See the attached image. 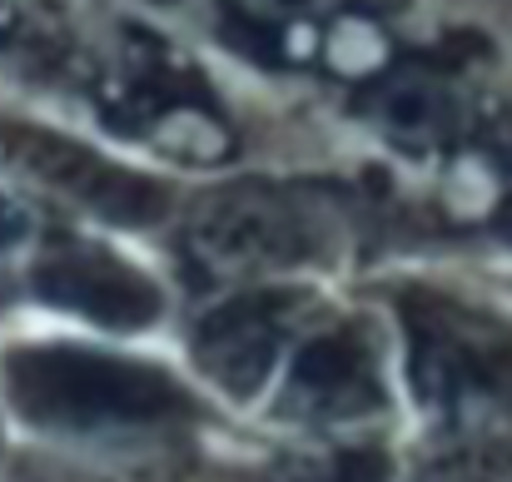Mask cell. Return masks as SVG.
Here are the masks:
<instances>
[{
    "mask_svg": "<svg viewBox=\"0 0 512 482\" xmlns=\"http://www.w3.org/2000/svg\"><path fill=\"white\" fill-rule=\"evenodd\" d=\"M25 229H30L25 209H20V204H15L10 194H0V249L20 244V239H25Z\"/></svg>",
    "mask_w": 512,
    "mask_h": 482,
    "instance_id": "9",
    "label": "cell"
},
{
    "mask_svg": "<svg viewBox=\"0 0 512 482\" xmlns=\"http://www.w3.org/2000/svg\"><path fill=\"white\" fill-rule=\"evenodd\" d=\"M388 408V383H383V358L378 343L363 323H334L314 338L299 343L289 358L284 388H279V413L309 428H343L363 423Z\"/></svg>",
    "mask_w": 512,
    "mask_h": 482,
    "instance_id": "4",
    "label": "cell"
},
{
    "mask_svg": "<svg viewBox=\"0 0 512 482\" xmlns=\"http://www.w3.org/2000/svg\"><path fill=\"white\" fill-rule=\"evenodd\" d=\"M334 244L329 209L279 184H229L189 214L184 254L209 279H269L324 259Z\"/></svg>",
    "mask_w": 512,
    "mask_h": 482,
    "instance_id": "3",
    "label": "cell"
},
{
    "mask_svg": "<svg viewBox=\"0 0 512 482\" xmlns=\"http://www.w3.org/2000/svg\"><path fill=\"white\" fill-rule=\"evenodd\" d=\"M264 482H393V458L373 443H343L329 453H299L269 468Z\"/></svg>",
    "mask_w": 512,
    "mask_h": 482,
    "instance_id": "8",
    "label": "cell"
},
{
    "mask_svg": "<svg viewBox=\"0 0 512 482\" xmlns=\"http://www.w3.org/2000/svg\"><path fill=\"white\" fill-rule=\"evenodd\" d=\"M30 289L50 309H65L115 333H140L165 314V294L145 269L85 239L50 244L30 269Z\"/></svg>",
    "mask_w": 512,
    "mask_h": 482,
    "instance_id": "5",
    "label": "cell"
},
{
    "mask_svg": "<svg viewBox=\"0 0 512 482\" xmlns=\"http://www.w3.org/2000/svg\"><path fill=\"white\" fill-rule=\"evenodd\" d=\"M5 145H10L15 164H20L35 184L65 194L70 204L90 209L95 219L145 229V224L165 219V209H170V189H165L160 179L105 160L100 150H90V145H80V140L45 135V130H15Z\"/></svg>",
    "mask_w": 512,
    "mask_h": 482,
    "instance_id": "6",
    "label": "cell"
},
{
    "mask_svg": "<svg viewBox=\"0 0 512 482\" xmlns=\"http://www.w3.org/2000/svg\"><path fill=\"white\" fill-rule=\"evenodd\" d=\"M498 234H503V239L512 244V199L503 204V214H498Z\"/></svg>",
    "mask_w": 512,
    "mask_h": 482,
    "instance_id": "10",
    "label": "cell"
},
{
    "mask_svg": "<svg viewBox=\"0 0 512 482\" xmlns=\"http://www.w3.org/2000/svg\"><path fill=\"white\" fill-rule=\"evenodd\" d=\"M309 314V294L299 289H249L194 328L189 348L199 368L234 398H254L284 358V343Z\"/></svg>",
    "mask_w": 512,
    "mask_h": 482,
    "instance_id": "7",
    "label": "cell"
},
{
    "mask_svg": "<svg viewBox=\"0 0 512 482\" xmlns=\"http://www.w3.org/2000/svg\"><path fill=\"white\" fill-rule=\"evenodd\" d=\"M398 314L423 413L458 438L512 428V323L438 289H408Z\"/></svg>",
    "mask_w": 512,
    "mask_h": 482,
    "instance_id": "2",
    "label": "cell"
},
{
    "mask_svg": "<svg viewBox=\"0 0 512 482\" xmlns=\"http://www.w3.org/2000/svg\"><path fill=\"white\" fill-rule=\"evenodd\" d=\"M15 418L45 438H145L194 418V398L165 368L90 343H20L0 363Z\"/></svg>",
    "mask_w": 512,
    "mask_h": 482,
    "instance_id": "1",
    "label": "cell"
}]
</instances>
